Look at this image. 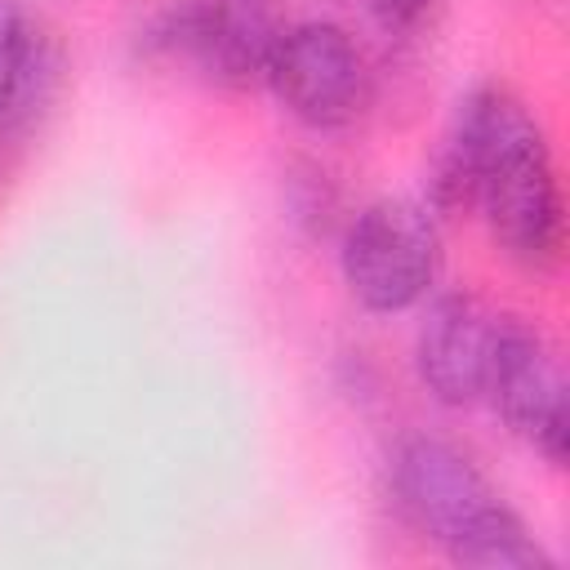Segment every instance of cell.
Here are the masks:
<instances>
[{"label": "cell", "mask_w": 570, "mask_h": 570, "mask_svg": "<svg viewBox=\"0 0 570 570\" xmlns=\"http://www.w3.org/2000/svg\"><path fill=\"white\" fill-rule=\"evenodd\" d=\"M423 205L432 214L481 209L494 245L525 267H548L561 254L552 151L539 120L508 89L476 85L459 98L432 151Z\"/></svg>", "instance_id": "6da1fadb"}, {"label": "cell", "mask_w": 570, "mask_h": 570, "mask_svg": "<svg viewBox=\"0 0 570 570\" xmlns=\"http://www.w3.org/2000/svg\"><path fill=\"white\" fill-rule=\"evenodd\" d=\"M392 503L454 566L472 570H548V548L490 490L481 468L445 436L410 432L387 459Z\"/></svg>", "instance_id": "7a4b0ae2"}, {"label": "cell", "mask_w": 570, "mask_h": 570, "mask_svg": "<svg viewBox=\"0 0 570 570\" xmlns=\"http://www.w3.org/2000/svg\"><path fill=\"white\" fill-rule=\"evenodd\" d=\"M285 18L276 0H169L142 45L218 89H249L267 76Z\"/></svg>", "instance_id": "3957f363"}, {"label": "cell", "mask_w": 570, "mask_h": 570, "mask_svg": "<svg viewBox=\"0 0 570 570\" xmlns=\"http://www.w3.org/2000/svg\"><path fill=\"white\" fill-rule=\"evenodd\" d=\"M347 294L370 312L414 307L441 276V227L423 200L383 196L356 209L338 240Z\"/></svg>", "instance_id": "277c9868"}, {"label": "cell", "mask_w": 570, "mask_h": 570, "mask_svg": "<svg viewBox=\"0 0 570 570\" xmlns=\"http://www.w3.org/2000/svg\"><path fill=\"white\" fill-rule=\"evenodd\" d=\"M267 89L307 129H343L370 107V67L347 27L330 18L289 22L267 62Z\"/></svg>", "instance_id": "5b68a950"}, {"label": "cell", "mask_w": 570, "mask_h": 570, "mask_svg": "<svg viewBox=\"0 0 570 570\" xmlns=\"http://www.w3.org/2000/svg\"><path fill=\"white\" fill-rule=\"evenodd\" d=\"M481 401H490L494 414L525 445H534V454H543V463L566 468V454H570L566 370L539 325L521 316H503Z\"/></svg>", "instance_id": "8992f818"}, {"label": "cell", "mask_w": 570, "mask_h": 570, "mask_svg": "<svg viewBox=\"0 0 570 570\" xmlns=\"http://www.w3.org/2000/svg\"><path fill=\"white\" fill-rule=\"evenodd\" d=\"M499 325H503V312H494L481 294H468V289H454L428 303L423 325L414 334V370L432 401L463 410L485 396Z\"/></svg>", "instance_id": "52a82bcc"}, {"label": "cell", "mask_w": 570, "mask_h": 570, "mask_svg": "<svg viewBox=\"0 0 570 570\" xmlns=\"http://www.w3.org/2000/svg\"><path fill=\"white\" fill-rule=\"evenodd\" d=\"M285 209H289V223H298L312 236H325L338 214V191L316 165H298L285 178Z\"/></svg>", "instance_id": "ba28073f"}, {"label": "cell", "mask_w": 570, "mask_h": 570, "mask_svg": "<svg viewBox=\"0 0 570 570\" xmlns=\"http://www.w3.org/2000/svg\"><path fill=\"white\" fill-rule=\"evenodd\" d=\"M27 49H31V22H27L22 4L18 0H0V125H4L9 107H13Z\"/></svg>", "instance_id": "9c48e42d"}, {"label": "cell", "mask_w": 570, "mask_h": 570, "mask_svg": "<svg viewBox=\"0 0 570 570\" xmlns=\"http://www.w3.org/2000/svg\"><path fill=\"white\" fill-rule=\"evenodd\" d=\"M361 4L370 9V18L387 36H410V31H419L428 22V13H432L436 0H361Z\"/></svg>", "instance_id": "30bf717a"}]
</instances>
